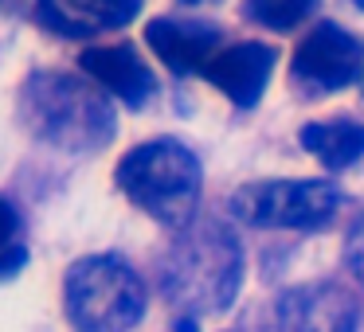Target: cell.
Returning <instances> with one entry per match:
<instances>
[{"label": "cell", "mask_w": 364, "mask_h": 332, "mask_svg": "<svg viewBox=\"0 0 364 332\" xmlns=\"http://www.w3.org/2000/svg\"><path fill=\"white\" fill-rule=\"evenodd\" d=\"M278 332H356V309L333 285H301L278 305Z\"/></svg>", "instance_id": "8"}, {"label": "cell", "mask_w": 364, "mask_h": 332, "mask_svg": "<svg viewBox=\"0 0 364 332\" xmlns=\"http://www.w3.org/2000/svg\"><path fill=\"white\" fill-rule=\"evenodd\" d=\"M145 40L157 51L161 63H168V71L176 74H204L208 63L220 55V32L212 24H192V20H153L145 28Z\"/></svg>", "instance_id": "9"}, {"label": "cell", "mask_w": 364, "mask_h": 332, "mask_svg": "<svg viewBox=\"0 0 364 332\" xmlns=\"http://www.w3.org/2000/svg\"><path fill=\"white\" fill-rule=\"evenodd\" d=\"M40 20L67 40H87L126 28L141 12V0H40Z\"/></svg>", "instance_id": "10"}, {"label": "cell", "mask_w": 364, "mask_h": 332, "mask_svg": "<svg viewBox=\"0 0 364 332\" xmlns=\"http://www.w3.org/2000/svg\"><path fill=\"white\" fill-rule=\"evenodd\" d=\"M353 4H360V9H364V0H353Z\"/></svg>", "instance_id": "17"}, {"label": "cell", "mask_w": 364, "mask_h": 332, "mask_svg": "<svg viewBox=\"0 0 364 332\" xmlns=\"http://www.w3.org/2000/svg\"><path fill=\"white\" fill-rule=\"evenodd\" d=\"M345 258L348 270L356 274V282L364 285V219H356V227L348 231V243H345Z\"/></svg>", "instance_id": "15"}, {"label": "cell", "mask_w": 364, "mask_h": 332, "mask_svg": "<svg viewBox=\"0 0 364 332\" xmlns=\"http://www.w3.org/2000/svg\"><path fill=\"white\" fill-rule=\"evenodd\" d=\"M200 160L181 141H145L129 149L118 165V188L134 207L165 227L184 231L200 207Z\"/></svg>", "instance_id": "3"}, {"label": "cell", "mask_w": 364, "mask_h": 332, "mask_svg": "<svg viewBox=\"0 0 364 332\" xmlns=\"http://www.w3.org/2000/svg\"><path fill=\"white\" fill-rule=\"evenodd\" d=\"M314 9H317V0H247V16L262 28H274V32L298 28Z\"/></svg>", "instance_id": "14"}, {"label": "cell", "mask_w": 364, "mask_h": 332, "mask_svg": "<svg viewBox=\"0 0 364 332\" xmlns=\"http://www.w3.org/2000/svg\"><path fill=\"white\" fill-rule=\"evenodd\" d=\"M184 4H212V0H184Z\"/></svg>", "instance_id": "16"}, {"label": "cell", "mask_w": 364, "mask_h": 332, "mask_svg": "<svg viewBox=\"0 0 364 332\" xmlns=\"http://www.w3.org/2000/svg\"><path fill=\"white\" fill-rule=\"evenodd\" d=\"M67 321L75 332H134L145 313V285L114 254H90L67 270Z\"/></svg>", "instance_id": "4"}, {"label": "cell", "mask_w": 364, "mask_h": 332, "mask_svg": "<svg viewBox=\"0 0 364 332\" xmlns=\"http://www.w3.org/2000/svg\"><path fill=\"white\" fill-rule=\"evenodd\" d=\"M28 262V238L20 211L0 196V277H12Z\"/></svg>", "instance_id": "13"}, {"label": "cell", "mask_w": 364, "mask_h": 332, "mask_svg": "<svg viewBox=\"0 0 364 332\" xmlns=\"http://www.w3.org/2000/svg\"><path fill=\"white\" fill-rule=\"evenodd\" d=\"M20 118L40 141L63 153H98L114 137V110L102 87L59 71L32 74L24 82Z\"/></svg>", "instance_id": "2"}, {"label": "cell", "mask_w": 364, "mask_h": 332, "mask_svg": "<svg viewBox=\"0 0 364 332\" xmlns=\"http://www.w3.org/2000/svg\"><path fill=\"white\" fill-rule=\"evenodd\" d=\"M364 74V40L345 32L341 24H317L306 40L298 43L290 63V82L306 98L333 94Z\"/></svg>", "instance_id": "6"}, {"label": "cell", "mask_w": 364, "mask_h": 332, "mask_svg": "<svg viewBox=\"0 0 364 332\" xmlns=\"http://www.w3.org/2000/svg\"><path fill=\"white\" fill-rule=\"evenodd\" d=\"M82 71L95 79V87H102L106 94L122 98L126 106H145L149 94L157 90L153 71L141 63L129 43H110V48H90L82 55Z\"/></svg>", "instance_id": "11"}, {"label": "cell", "mask_w": 364, "mask_h": 332, "mask_svg": "<svg viewBox=\"0 0 364 332\" xmlns=\"http://www.w3.org/2000/svg\"><path fill=\"white\" fill-rule=\"evenodd\" d=\"M298 141H301V149L314 153L329 172H345V168H353L364 160V126L353 118L309 121Z\"/></svg>", "instance_id": "12"}, {"label": "cell", "mask_w": 364, "mask_h": 332, "mask_svg": "<svg viewBox=\"0 0 364 332\" xmlns=\"http://www.w3.org/2000/svg\"><path fill=\"white\" fill-rule=\"evenodd\" d=\"M243 285V250L228 223H188L161 258V289L192 316L223 313Z\"/></svg>", "instance_id": "1"}, {"label": "cell", "mask_w": 364, "mask_h": 332, "mask_svg": "<svg viewBox=\"0 0 364 332\" xmlns=\"http://www.w3.org/2000/svg\"><path fill=\"white\" fill-rule=\"evenodd\" d=\"M341 204L345 196L329 180H262L231 196V211L243 223L278 231H321L337 219Z\"/></svg>", "instance_id": "5"}, {"label": "cell", "mask_w": 364, "mask_h": 332, "mask_svg": "<svg viewBox=\"0 0 364 332\" xmlns=\"http://www.w3.org/2000/svg\"><path fill=\"white\" fill-rule=\"evenodd\" d=\"M270 74H274V48H267V43H235V48H223L208 63L204 79L223 98L251 110L262 98V90H267Z\"/></svg>", "instance_id": "7"}]
</instances>
